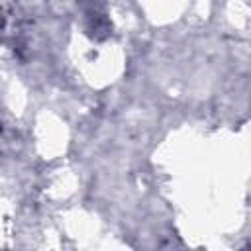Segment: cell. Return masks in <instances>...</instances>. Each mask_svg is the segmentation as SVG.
Masks as SVG:
<instances>
[{
    "label": "cell",
    "mask_w": 251,
    "mask_h": 251,
    "mask_svg": "<svg viewBox=\"0 0 251 251\" xmlns=\"http://www.w3.org/2000/svg\"><path fill=\"white\" fill-rule=\"evenodd\" d=\"M0 25H2V20H0Z\"/></svg>",
    "instance_id": "6da1fadb"
}]
</instances>
